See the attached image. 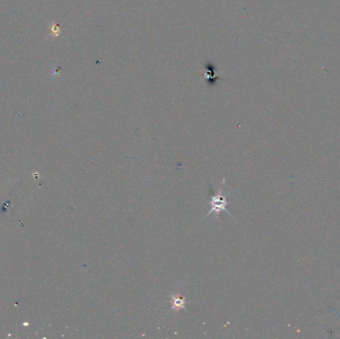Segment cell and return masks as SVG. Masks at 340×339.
I'll list each match as a JSON object with an SVG mask.
<instances>
[{
	"instance_id": "1",
	"label": "cell",
	"mask_w": 340,
	"mask_h": 339,
	"mask_svg": "<svg viewBox=\"0 0 340 339\" xmlns=\"http://www.w3.org/2000/svg\"><path fill=\"white\" fill-rule=\"evenodd\" d=\"M228 193L223 192V187H219L217 192L210 197V209L208 211L206 217L214 215L215 218H219L223 211L227 212V206H228Z\"/></svg>"
},
{
	"instance_id": "2",
	"label": "cell",
	"mask_w": 340,
	"mask_h": 339,
	"mask_svg": "<svg viewBox=\"0 0 340 339\" xmlns=\"http://www.w3.org/2000/svg\"><path fill=\"white\" fill-rule=\"evenodd\" d=\"M203 68H204V74H197L200 75V76H203L205 78V82L208 88H215L218 85V81L219 80H225L221 77H218L216 75V71H217V67L216 65L212 62V61H207L203 64Z\"/></svg>"
},
{
	"instance_id": "3",
	"label": "cell",
	"mask_w": 340,
	"mask_h": 339,
	"mask_svg": "<svg viewBox=\"0 0 340 339\" xmlns=\"http://www.w3.org/2000/svg\"><path fill=\"white\" fill-rule=\"evenodd\" d=\"M184 306H185V300H184V298H182V297L179 296V295L173 296V299H172V307H173L174 309L183 308Z\"/></svg>"
}]
</instances>
